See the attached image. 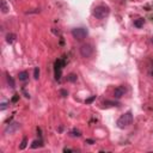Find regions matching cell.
<instances>
[{"instance_id": "6da1fadb", "label": "cell", "mask_w": 153, "mask_h": 153, "mask_svg": "<svg viewBox=\"0 0 153 153\" xmlns=\"http://www.w3.org/2000/svg\"><path fill=\"white\" fill-rule=\"evenodd\" d=\"M93 17H96L97 19H105L106 17L110 14V8L105 5H98L93 8L92 11Z\"/></svg>"}, {"instance_id": "7a4b0ae2", "label": "cell", "mask_w": 153, "mask_h": 153, "mask_svg": "<svg viewBox=\"0 0 153 153\" xmlns=\"http://www.w3.org/2000/svg\"><path fill=\"white\" fill-rule=\"evenodd\" d=\"M132 123H133V114H132V111H127L126 114H123L117 120V127L121 128V129H125V128L129 127Z\"/></svg>"}, {"instance_id": "3957f363", "label": "cell", "mask_w": 153, "mask_h": 153, "mask_svg": "<svg viewBox=\"0 0 153 153\" xmlns=\"http://www.w3.org/2000/svg\"><path fill=\"white\" fill-rule=\"evenodd\" d=\"M72 35L75 40H78V41H83L84 38L87 37L89 35V31L85 29V28H75L72 30Z\"/></svg>"}, {"instance_id": "277c9868", "label": "cell", "mask_w": 153, "mask_h": 153, "mask_svg": "<svg viewBox=\"0 0 153 153\" xmlns=\"http://www.w3.org/2000/svg\"><path fill=\"white\" fill-rule=\"evenodd\" d=\"M79 50H80V55H81L83 57H85V59L90 57L91 55H92V53H93L92 45L89 44V43H84V44H81Z\"/></svg>"}, {"instance_id": "5b68a950", "label": "cell", "mask_w": 153, "mask_h": 153, "mask_svg": "<svg viewBox=\"0 0 153 153\" xmlns=\"http://www.w3.org/2000/svg\"><path fill=\"white\" fill-rule=\"evenodd\" d=\"M64 66H65V61L64 60H56L55 61V79L56 80H60V78H61V71H62V68H64Z\"/></svg>"}, {"instance_id": "8992f818", "label": "cell", "mask_w": 153, "mask_h": 153, "mask_svg": "<svg viewBox=\"0 0 153 153\" xmlns=\"http://www.w3.org/2000/svg\"><path fill=\"white\" fill-rule=\"evenodd\" d=\"M19 127H21V125L18 123V122H12V123H10V125H7V127L5 128V134H13L14 132H17L18 129H19Z\"/></svg>"}, {"instance_id": "52a82bcc", "label": "cell", "mask_w": 153, "mask_h": 153, "mask_svg": "<svg viewBox=\"0 0 153 153\" xmlns=\"http://www.w3.org/2000/svg\"><path fill=\"white\" fill-rule=\"evenodd\" d=\"M126 93V87L125 86H118L115 89V92H114V96L115 98H121L122 96H125Z\"/></svg>"}, {"instance_id": "ba28073f", "label": "cell", "mask_w": 153, "mask_h": 153, "mask_svg": "<svg viewBox=\"0 0 153 153\" xmlns=\"http://www.w3.org/2000/svg\"><path fill=\"white\" fill-rule=\"evenodd\" d=\"M0 10H1L3 13H7V12H8L10 7H8V5L6 4L5 0H0Z\"/></svg>"}, {"instance_id": "9c48e42d", "label": "cell", "mask_w": 153, "mask_h": 153, "mask_svg": "<svg viewBox=\"0 0 153 153\" xmlns=\"http://www.w3.org/2000/svg\"><path fill=\"white\" fill-rule=\"evenodd\" d=\"M18 76H19V80H22V81H26L28 78H29V73H28L26 71H23V72H21V73L18 74Z\"/></svg>"}, {"instance_id": "30bf717a", "label": "cell", "mask_w": 153, "mask_h": 153, "mask_svg": "<svg viewBox=\"0 0 153 153\" xmlns=\"http://www.w3.org/2000/svg\"><path fill=\"white\" fill-rule=\"evenodd\" d=\"M42 146H43V144H42V139H40V140H35V141L33 142L31 148H37V147H42Z\"/></svg>"}, {"instance_id": "8fae6325", "label": "cell", "mask_w": 153, "mask_h": 153, "mask_svg": "<svg viewBox=\"0 0 153 153\" xmlns=\"http://www.w3.org/2000/svg\"><path fill=\"white\" fill-rule=\"evenodd\" d=\"M7 83H8V85H10L11 89L16 87V84H14V80H13V78H12L11 75H7Z\"/></svg>"}, {"instance_id": "7c38bea8", "label": "cell", "mask_w": 153, "mask_h": 153, "mask_svg": "<svg viewBox=\"0 0 153 153\" xmlns=\"http://www.w3.org/2000/svg\"><path fill=\"white\" fill-rule=\"evenodd\" d=\"M142 25H144V19L142 18H139V19H136L134 22V26H136V28H142Z\"/></svg>"}, {"instance_id": "4fadbf2b", "label": "cell", "mask_w": 153, "mask_h": 153, "mask_svg": "<svg viewBox=\"0 0 153 153\" xmlns=\"http://www.w3.org/2000/svg\"><path fill=\"white\" fill-rule=\"evenodd\" d=\"M14 40H16V36H14L13 34H8V35L6 36V42H7V43H12Z\"/></svg>"}, {"instance_id": "5bb4252c", "label": "cell", "mask_w": 153, "mask_h": 153, "mask_svg": "<svg viewBox=\"0 0 153 153\" xmlns=\"http://www.w3.org/2000/svg\"><path fill=\"white\" fill-rule=\"evenodd\" d=\"M67 80H68V81H72V83L76 81V75H75V74H73V73H71V74L67 76Z\"/></svg>"}, {"instance_id": "9a60e30c", "label": "cell", "mask_w": 153, "mask_h": 153, "mask_svg": "<svg viewBox=\"0 0 153 153\" xmlns=\"http://www.w3.org/2000/svg\"><path fill=\"white\" fill-rule=\"evenodd\" d=\"M26 144H28V139L26 137H23V140H22V144L19 146V149H24L26 147Z\"/></svg>"}, {"instance_id": "2e32d148", "label": "cell", "mask_w": 153, "mask_h": 153, "mask_svg": "<svg viewBox=\"0 0 153 153\" xmlns=\"http://www.w3.org/2000/svg\"><path fill=\"white\" fill-rule=\"evenodd\" d=\"M34 78H35L36 80L40 78V69H38V67H36V68L34 69Z\"/></svg>"}, {"instance_id": "e0dca14e", "label": "cell", "mask_w": 153, "mask_h": 153, "mask_svg": "<svg viewBox=\"0 0 153 153\" xmlns=\"http://www.w3.org/2000/svg\"><path fill=\"white\" fill-rule=\"evenodd\" d=\"M113 105H116V103H114V102H105L104 103V108H109V106H113Z\"/></svg>"}, {"instance_id": "ac0fdd59", "label": "cell", "mask_w": 153, "mask_h": 153, "mask_svg": "<svg viewBox=\"0 0 153 153\" xmlns=\"http://www.w3.org/2000/svg\"><path fill=\"white\" fill-rule=\"evenodd\" d=\"M95 99H96V96H92V97H90V98H87V99L85 101V103H86V104H90V103H92V102H93Z\"/></svg>"}, {"instance_id": "d6986e66", "label": "cell", "mask_w": 153, "mask_h": 153, "mask_svg": "<svg viewBox=\"0 0 153 153\" xmlns=\"http://www.w3.org/2000/svg\"><path fill=\"white\" fill-rule=\"evenodd\" d=\"M60 93H61V95H62V97H66V96L68 95V92H67V91H66V90H61V91H60Z\"/></svg>"}, {"instance_id": "ffe728a7", "label": "cell", "mask_w": 153, "mask_h": 153, "mask_svg": "<svg viewBox=\"0 0 153 153\" xmlns=\"http://www.w3.org/2000/svg\"><path fill=\"white\" fill-rule=\"evenodd\" d=\"M72 135H73V136H80V133H79L78 130H75V129H74V130L72 132Z\"/></svg>"}, {"instance_id": "44dd1931", "label": "cell", "mask_w": 153, "mask_h": 153, "mask_svg": "<svg viewBox=\"0 0 153 153\" xmlns=\"http://www.w3.org/2000/svg\"><path fill=\"white\" fill-rule=\"evenodd\" d=\"M18 98H19V96H18V95H14V97L12 98V102H13V103H14V102H17V101H18Z\"/></svg>"}, {"instance_id": "7402d4cb", "label": "cell", "mask_w": 153, "mask_h": 153, "mask_svg": "<svg viewBox=\"0 0 153 153\" xmlns=\"http://www.w3.org/2000/svg\"><path fill=\"white\" fill-rule=\"evenodd\" d=\"M6 105H7L6 103H3V104H1V110H5V109H6Z\"/></svg>"}, {"instance_id": "603a6c76", "label": "cell", "mask_w": 153, "mask_h": 153, "mask_svg": "<svg viewBox=\"0 0 153 153\" xmlns=\"http://www.w3.org/2000/svg\"><path fill=\"white\" fill-rule=\"evenodd\" d=\"M87 142H89L90 145H92V144H93V140H87Z\"/></svg>"}, {"instance_id": "cb8c5ba5", "label": "cell", "mask_w": 153, "mask_h": 153, "mask_svg": "<svg viewBox=\"0 0 153 153\" xmlns=\"http://www.w3.org/2000/svg\"><path fill=\"white\" fill-rule=\"evenodd\" d=\"M152 43H153V37H152Z\"/></svg>"}]
</instances>
